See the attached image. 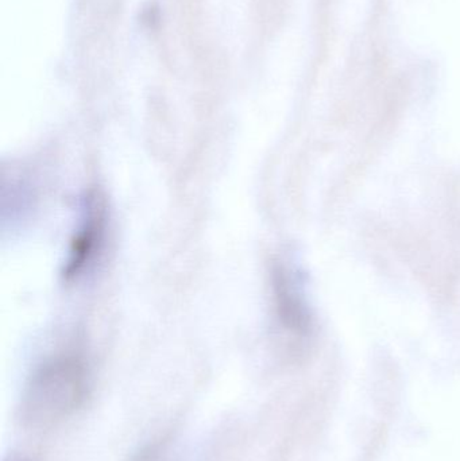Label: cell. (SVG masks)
I'll return each instance as SVG.
<instances>
[{
  "label": "cell",
  "mask_w": 460,
  "mask_h": 461,
  "mask_svg": "<svg viewBox=\"0 0 460 461\" xmlns=\"http://www.w3.org/2000/svg\"><path fill=\"white\" fill-rule=\"evenodd\" d=\"M296 285V279L285 267L277 266L275 268L273 289L280 324L293 335L304 336L310 330V317Z\"/></svg>",
  "instance_id": "cell-3"
},
{
  "label": "cell",
  "mask_w": 460,
  "mask_h": 461,
  "mask_svg": "<svg viewBox=\"0 0 460 461\" xmlns=\"http://www.w3.org/2000/svg\"><path fill=\"white\" fill-rule=\"evenodd\" d=\"M89 371L77 352H59L43 360L30 376L19 413L27 427L50 428L69 417L86 400Z\"/></svg>",
  "instance_id": "cell-1"
},
{
  "label": "cell",
  "mask_w": 460,
  "mask_h": 461,
  "mask_svg": "<svg viewBox=\"0 0 460 461\" xmlns=\"http://www.w3.org/2000/svg\"><path fill=\"white\" fill-rule=\"evenodd\" d=\"M105 213L103 203L95 194H89L84 204L81 223L72 241V249L68 258L65 276L76 278L94 262L102 249L104 236Z\"/></svg>",
  "instance_id": "cell-2"
},
{
  "label": "cell",
  "mask_w": 460,
  "mask_h": 461,
  "mask_svg": "<svg viewBox=\"0 0 460 461\" xmlns=\"http://www.w3.org/2000/svg\"><path fill=\"white\" fill-rule=\"evenodd\" d=\"M7 461H34V460H32V459H30V457H26V456H13V457H10V459H8Z\"/></svg>",
  "instance_id": "cell-4"
}]
</instances>
